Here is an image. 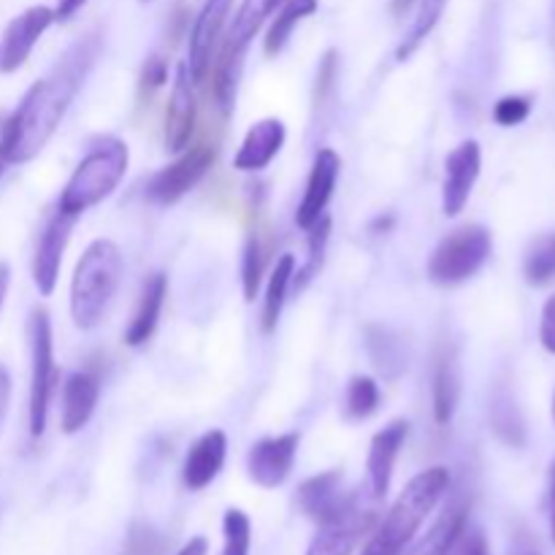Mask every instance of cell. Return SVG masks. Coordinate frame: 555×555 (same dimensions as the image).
<instances>
[{
	"instance_id": "6da1fadb",
	"label": "cell",
	"mask_w": 555,
	"mask_h": 555,
	"mask_svg": "<svg viewBox=\"0 0 555 555\" xmlns=\"http://www.w3.org/2000/svg\"><path fill=\"white\" fill-rule=\"evenodd\" d=\"M98 49H101L98 36L81 38L63 54L52 76L36 81L27 90V95L22 98V103L0 133V155L5 157L9 166L33 160L47 146V141L63 122L70 101L79 92L87 70L95 63Z\"/></svg>"
},
{
	"instance_id": "7a4b0ae2",
	"label": "cell",
	"mask_w": 555,
	"mask_h": 555,
	"mask_svg": "<svg viewBox=\"0 0 555 555\" xmlns=\"http://www.w3.org/2000/svg\"><path fill=\"white\" fill-rule=\"evenodd\" d=\"M450 488V472L444 466H431L406 482L401 496L385 515L383 524L366 542L361 555H401L412 545L415 534L421 531L423 520L437 509L442 496Z\"/></svg>"
},
{
	"instance_id": "3957f363",
	"label": "cell",
	"mask_w": 555,
	"mask_h": 555,
	"mask_svg": "<svg viewBox=\"0 0 555 555\" xmlns=\"http://www.w3.org/2000/svg\"><path fill=\"white\" fill-rule=\"evenodd\" d=\"M125 260L112 238H95L81 253L70 280V318L81 331L101 325L122 282Z\"/></svg>"
},
{
	"instance_id": "277c9868",
	"label": "cell",
	"mask_w": 555,
	"mask_h": 555,
	"mask_svg": "<svg viewBox=\"0 0 555 555\" xmlns=\"http://www.w3.org/2000/svg\"><path fill=\"white\" fill-rule=\"evenodd\" d=\"M130 163V150L117 135H103L92 150L81 157L68 184L60 193L57 209L68 217L85 215L87 209L106 201L125 179Z\"/></svg>"
},
{
	"instance_id": "5b68a950",
	"label": "cell",
	"mask_w": 555,
	"mask_h": 555,
	"mask_svg": "<svg viewBox=\"0 0 555 555\" xmlns=\"http://www.w3.org/2000/svg\"><path fill=\"white\" fill-rule=\"evenodd\" d=\"M491 233L482 225H464L444 236L428 260V280L434 285L453 287L472 280L491 258Z\"/></svg>"
},
{
	"instance_id": "8992f818",
	"label": "cell",
	"mask_w": 555,
	"mask_h": 555,
	"mask_svg": "<svg viewBox=\"0 0 555 555\" xmlns=\"http://www.w3.org/2000/svg\"><path fill=\"white\" fill-rule=\"evenodd\" d=\"M30 437H41L47 431L49 401H52L54 383H57V369H54V345H52V323H49L47 309H33L30 314Z\"/></svg>"
},
{
	"instance_id": "52a82bcc",
	"label": "cell",
	"mask_w": 555,
	"mask_h": 555,
	"mask_svg": "<svg viewBox=\"0 0 555 555\" xmlns=\"http://www.w3.org/2000/svg\"><path fill=\"white\" fill-rule=\"evenodd\" d=\"M215 144L188 146L184 152H179V157L171 166L160 168V171L150 179V184H146V198H150L152 204L160 206L177 204L182 195H188L190 190L206 177V171L215 166Z\"/></svg>"
},
{
	"instance_id": "ba28073f",
	"label": "cell",
	"mask_w": 555,
	"mask_h": 555,
	"mask_svg": "<svg viewBox=\"0 0 555 555\" xmlns=\"http://www.w3.org/2000/svg\"><path fill=\"white\" fill-rule=\"evenodd\" d=\"M298 507L318 526L336 524L356 513V502L350 493H345L341 472H323V475L304 480L298 488Z\"/></svg>"
},
{
	"instance_id": "9c48e42d",
	"label": "cell",
	"mask_w": 555,
	"mask_h": 555,
	"mask_svg": "<svg viewBox=\"0 0 555 555\" xmlns=\"http://www.w3.org/2000/svg\"><path fill=\"white\" fill-rule=\"evenodd\" d=\"M482 171V150L475 139L455 146L444 160V184H442V209L448 217H459L469 204Z\"/></svg>"
},
{
	"instance_id": "30bf717a",
	"label": "cell",
	"mask_w": 555,
	"mask_h": 555,
	"mask_svg": "<svg viewBox=\"0 0 555 555\" xmlns=\"http://www.w3.org/2000/svg\"><path fill=\"white\" fill-rule=\"evenodd\" d=\"M298 444H301V437H298V434H280V437H269L255 442L247 455L249 480L260 488L285 486L293 466H296Z\"/></svg>"
},
{
	"instance_id": "8fae6325",
	"label": "cell",
	"mask_w": 555,
	"mask_h": 555,
	"mask_svg": "<svg viewBox=\"0 0 555 555\" xmlns=\"http://www.w3.org/2000/svg\"><path fill=\"white\" fill-rule=\"evenodd\" d=\"M52 22L57 20H54V9H49V5H33V9L14 16L3 33V43H0V70L3 74L20 70L30 57L38 38L52 27Z\"/></svg>"
},
{
	"instance_id": "7c38bea8",
	"label": "cell",
	"mask_w": 555,
	"mask_h": 555,
	"mask_svg": "<svg viewBox=\"0 0 555 555\" xmlns=\"http://www.w3.org/2000/svg\"><path fill=\"white\" fill-rule=\"evenodd\" d=\"M195 122H198V103H195L193 76H190L188 63H179L177 76H173L171 95L166 106V146L168 152L179 155L190 146L195 135Z\"/></svg>"
},
{
	"instance_id": "4fadbf2b",
	"label": "cell",
	"mask_w": 555,
	"mask_h": 555,
	"mask_svg": "<svg viewBox=\"0 0 555 555\" xmlns=\"http://www.w3.org/2000/svg\"><path fill=\"white\" fill-rule=\"evenodd\" d=\"M233 0H206L201 14L195 16L193 33H190V60L188 68L193 76V85L206 81L211 70V54H215L217 41L222 36V27H225L228 14H231Z\"/></svg>"
},
{
	"instance_id": "5bb4252c",
	"label": "cell",
	"mask_w": 555,
	"mask_h": 555,
	"mask_svg": "<svg viewBox=\"0 0 555 555\" xmlns=\"http://www.w3.org/2000/svg\"><path fill=\"white\" fill-rule=\"evenodd\" d=\"M76 217L54 211L52 220L43 228L41 238H38L36 258H33V282H36L41 296H52L60 280V266H63V253L68 247L70 228H74Z\"/></svg>"
},
{
	"instance_id": "9a60e30c",
	"label": "cell",
	"mask_w": 555,
	"mask_h": 555,
	"mask_svg": "<svg viewBox=\"0 0 555 555\" xmlns=\"http://www.w3.org/2000/svg\"><path fill=\"white\" fill-rule=\"evenodd\" d=\"M339 173L341 160L334 150H320L318 155H314L312 173H309L307 190H304V198L296 211V225L301 228V231H309V228L325 215V206H328L331 195H334Z\"/></svg>"
},
{
	"instance_id": "2e32d148",
	"label": "cell",
	"mask_w": 555,
	"mask_h": 555,
	"mask_svg": "<svg viewBox=\"0 0 555 555\" xmlns=\"http://www.w3.org/2000/svg\"><path fill=\"white\" fill-rule=\"evenodd\" d=\"M406 434H410V423L406 421H390L383 431L374 434L372 448H369V459H366L369 493H372V499L388 496L390 480H393L396 459H399V450L404 448Z\"/></svg>"
},
{
	"instance_id": "e0dca14e",
	"label": "cell",
	"mask_w": 555,
	"mask_h": 555,
	"mask_svg": "<svg viewBox=\"0 0 555 555\" xmlns=\"http://www.w3.org/2000/svg\"><path fill=\"white\" fill-rule=\"evenodd\" d=\"M287 128L280 117H266L258 119L253 128L244 135L242 146H238L236 157H233V168L244 173L263 171L274 163V157L280 155L282 146H285Z\"/></svg>"
},
{
	"instance_id": "ac0fdd59",
	"label": "cell",
	"mask_w": 555,
	"mask_h": 555,
	"mask_svg": "<svg viewBox=\"0 0 555 555\" xmlns=\"http://www.w3.org/2000/svg\"><path fill=\"white\" fill-rule=\"evenodd\" d=\"M225 455H228V437L220 431V428H211L206 431L198 442L190 448L188 459H184V486L190 491H204L209 488L211 482L217 480V475L225 466Z\"/></svg>"
},
{
	"instance_id": "d6986e66",
	"label": "cell",
	"mask_w": 555,
	"mask_h": 555,
	"mask_svg": "<svg viewBox=\"0 0 555 555\" xmlns=\"http://www.w3.org/2000/svg\"><path fill=\"white\" fill-rule=\"evenodd\" d=\"M280 3L282 0H244V3L238 5L236 16H233V25L231 30H228L225 43H222L220 57L217 60H220V63H233V65L242 63L244 52H247V47L253 43V38L258 36L263 22L274 14Z\"/></svg>"
},
{
	"instance_id": "ffe728a7",
	"label": "cell",
	"mask_w": 555,
	"mask_h": 555,
	"mask_svg": "<svg viewBox=\"0 0 555 555\" xmlns=\"http://www.w3.org/2000/svg\"><path fill=\"white\" fill-rule=\"evenodd\" d=\"M98 396H101V385H98V377L92 372H74L65 379L60 426L68 437L79 434L90 423L92 412L98 406Z\"/></svg>"
},
{
	"instance_id": "44dd1931",
	"label": "cell",
	"mask_w": 555,
	"mask_h": 555,
	"mask_svg": "<svg viewBox=\"0 0 555 555\" xmlns=\"http://www.w3.org/2000/svg\"><path fill=\"white\" fill-rule=\"evenodd\" d=\"M168 296V276L163 271H155L152 276H146L144 291H141L139 307H135L133 320H130L128 331H125V345L128 347H141L152 339L157 328V320H160L163 304Z\"/></svg>"
},
{
	"instance_id": "7402d4cb",
	"label": "cell",
	"mask_w": 555,
	"mask_h": 555,
	"mask_svg": "<svg viewBox=\"0 0 555 555\" xmlns=\"http://www.w3.org/2000/svg\"><path fill=\"white\" fill-rule=\"evenodd\" d=\"M372 524H374V515H363L356 509V513L336 520V524L320 526V531L314 534L307 555H350L356 551L358 540L366 534Z\"/></svg>"
},
{
	"instance_id": "603a6c76",
	"label": "cell",
	"mask_w": 555,
	"mask_h": 555,
	"mask_svg": "<svg viewBox=\"0 0 555 555\" xmlns=\"http://www.w3.org/2000/svg\"><path fill=\"white\" fill-rule=\"evenodd\" d=\"M469 526V507L464 502H455L444 509L437 518V524L431 526L426 537H423L417 545L406 547L401 555H450L455 547L459 537L464 534V529Z\"/></svg>"
},
{
	"instance_id": "cb8c5ba5",
	"label": "cell",
	"mask_w": 555,
	"mask_h": 555,
	"mask_svg": "<svg viewBox=\"0 0 555 555\" xmlns=\"http://www.w3.org/2000/svg\"><path fill=\"white\" fill-rule=\"evenodd\" d=\"M366 345L369 356H372L374 366L385 374L388 379H396L404 374L406 369V352L404 341L393 334V331L383 328V325H369L366 328Z\"/></svg>"
},
{
	"instance_id": "d4e9b609",
	"label": "cell",
	"mask_w": 555,
	"mask_h": 555,
	"mask_svg": "<svg viewBox=\"0 0 555 555\" xmlns=\"http://www.w3.org/2000/svg\"><path fill=\"white\" fill-rule=\"evenodd\" d=\"M434 421L439 426H448L455 415V406H459L461 396V379L459 369H455L453 358L442 356L437 361V369H434Z\"/></svg>"
},
{
	"instance_id": "484cf974",
	"label": "cell",
	"mask_w": 555,
	"mask_h": 555,
	"mask_svg": "<svg viewBox=\"0 0 555 555\" xmlns=\"http://www.w3.org/2000/svg\"><path fill=\"white\" fill-rule=\"evenodd\" d=\"M318 5H320L318 0H287V3L276 11L269 33H266V41H263L266 54H269V57L280 54L282 49L287 47V41H291V36H293V30H296L298 22H304L307 16H312L314 11H318Z\"/></svg>"
},
{
	"instance_id": "4316f807",
	"label": "cell",
	"mask_w": 555,
	"mask_h": 555,
	"mask_svg": "<svg viewBox=\"0 0 555 555\" xmlns=\"http://www.w3.org/2000/svg\"><path fill=\"white\" fill-rule=\"evenodd\" d=\"M293 274H296V258L293 255H282L276 258L274 271L269 276V287H266V301H263V334H274L276 323H280L282 307H285L287 291H291Z\"/></svg>"
},
{
	"instance_id": "83f0119b",
	"label": "cell",
	"mask_w": 555,
	"mask_h": 555,
	"mask_svg": "<svg viewBox=\"0 0 555 555\" xmlns=\"http://www.w3.org/2000/svg\"><path fill=\"white\" fill-rule=\"evenodd\" d=\"M444 5H448V0H421V3H417L415 20H412L410 30L404 33L401 43L396 47V60H399V63H406V60L421 49V43L431 36L439 16H442Z\"/></svg>"
},
{
	"instance_id": "f1b7e54d",
	"label": "cell",
	"mask_w": 555,
	"mask_h": 555,
	"mask_svg": "<svg viewBox=\"0 0 555 555\" xmlns=\"http://www.w3.org/2000/svg\"><path fill=\"white\" fill-rule=\"evenodd\" d=\"M328 238H331V217L323 215L312 228H309V258L301 269L293 274L291 287L296 291H304L314 276L320 274L323 269V260H325V247H328Z\"/></svg>"
},
{
	"instance_id": "f546056e",
	"label": "cell",
	"mask_w": 555,
	"mask_h": 555,
	"mask_svg": "<svg viewBox=\"0 0 555 555\" xmlns=\"http://www.w3.org/2000/svg\"><path fill=\"white\" fill-rule=\"evenodd\" d=\"M524 274L534 287H545L555 280V233L540 236L531 244L524 260Z\"/></svg>"
},
{
	"instance_id": "4dcf8cb0",
	"label": "cell",
	"mask_w": 555,
	"mask_h": 555,
	"mask_svg": "<svg viewBox=\"0 0 555 555\" xmlns=\"http://www.w3.org/2000/svg\"><path fill=\"white\" fill-rule=\"evenodd\" d=\"M377 410L379 385L374 383L372 377H363V374L352 377L350 385H347V415H350L352 421H366V417H372Z\"/></svg>"
},
{
	"instance_id": "1f68e13d",
	"label": "cell",
	"mask_w": 555,
	"mask_h": 555,
	"mask_svg": "<svg viewBox=\"0 0 555 555\" xmlns=\"http://www.w3.org/2000/svg\"><path fill=\"white\" fill-rule=\"evenodd\" d=\"M263 269H266V255L263 244H260L258 233H249L247 244H244V260H242V285H244V301L253 304L255 296L260 291V282H263Z\"/></svg>"
},
{
	"instance_id": "d6a6232c",
	"label": "cell",
	"mask_w": 555,
	"mask_h": 555,
	"mask_svg": "<svg viewBox=\"0 0 555 555\" xmlns=\"http://www.w3.org/2000/svg\"><path fill=\"white\" fill-rule=\"evenodd\" d=\"M222 534H225V547L220 555H249V542H253V524L247 513L231 507L222 518Z\"/></svg>"
},
{
	"instance_id": "836d02e7",
	"label": "cell",
	"mask_w": 555,
	"mask_h": 555,
	"mask_svg": "<svg viewBox=\"0 0 555 555\" xmlns=\"http://www.w3.org/2000/svg\"><path fill=\"white\" fill-rule=\"evenodd\" d=\"M493 428H496L499 437L509 444H524V421H520L518 406L513 404L509 396H496L491 406Z\"/></svg>"
},
{
	"instance_id": "e575fe53",
	"label": "cell",
	"mask_w": 555,
	"mask_h": 555,
	"mask_svg": "<svg viewBox=\"0 0 555 555\" xmlns=\"http://www.w3.org/2000/svg\"><path fill=\"white\" fill-rule=\"evenodd\" d=\"M531 114V101L520 95H507L493 106V119H496L502 128H515V125L524 122Z\"/></svg>"
},
{
	"instance_id": "d590c367",
	"label": "cell",
	"mask_w": 555,
	"mask_h": 555,
	"mask_svg": "<svg viewBox=\"0 0 555 555\" xmlns=\"http://www.w3.org/2000/svg\"><path fill=\"white\" fill-rule=\"evenodd\" d=\"M166 81H168V63L163 57H157V54H152V57L146 60L144 70H141V90L155 92L157 87H163Z\"/></svg>"
},
{
	"instance_id": "8d00e7d4",
	"label": "cell",
	"mask_w": 555,
	"mask_h": 555,
	"mask_svg": "<svg viewBox=\"0 0 555 555\" xmlns=\"http://www.w3.org/2000/svg\"><path fill=\"white\" fill-rule=\"evenodd\" d=\"M450 555H491V551H488L486 534H482L480 529H469V526H466L464 534L459 537V542H455Z\"/></svg>"
},
{
	"instance_id": "74e56055",
	"label": "cell",
	"mask_w": 555,
	"mask_h": 555,
	"mask_svg": "<svg viewBox=\"0 0 555 555\" xmlns=\"http://www.w3.org/2000/svg\"><path fill=\"white\" fill-rule=\"evenodd\" d=\"M336 60H339V54H336V49H328V52H325V57L320 60V74H318V103L323 101L325 95H328L331 85H334V79H336Z\"/></svg>"
},
{
	"instance_id": "f35d334b",
	"label": "cell",
	"mask_w": 555,
	"mask_h": 555,
	"mask_svg": "<svg viewBox=\"0 0 555 555\" xmlns=\"http://www.w3.org/2000/svg\"><path fill=\"white\" fill-rule=\"evenodd\" d=\"M540 339L542 347L555 356V296L547 298V304L542 307V320H540Z\"/></svg>"
},
{
	"instance_id": "ab89813d",
	"label": "cell",
	"mask_w": 555,
	"mask_h": 555,
	"mask_svg": "<svg viewBox=\"0 0 555 555\" xmlns=\"http://www.w3.org/2000/svg\"><path fill=\"white\" fill-rule=\"evenodd\" d=\"M81 5H87V0H60L57 9H54V20H60V22L70 20L76 11H81Z\"/></svg>"
},
{
	"instance_id": "60d3db41",
	"label": "cell",
	"mask_w": 555,
	"mask_h": 555,
	"mask_svg": "<svg viewBox=\"0 0 555 555\" xmlns=\"http://www.w3.org/2000/svg\"><path fill=\"white\" fill-rule=\"evenodd\" d=\"M9 396H11V377L3 366H0V423H3L5 410H9Z\"/></svg>"
},
{
	"instance_id": "b9f144b4",
	"label": "cell",
	"mask_w": 555,
	"mask_h": 555,
	"mask_svg": "<svg viewBox=\"0 0 555 555\" xmlns=\"http://www.w3.org/2000/svg\"><path fill=\"white\" fill-rule=\"evenodd\" d=\"M206 553H209V542H206L204 537H195V540H190L177 555H206Z\"/></svg>"
},
{
	"instance_id": "7bdbcfd3",
	"label": "cell",
	"mask_w": 555,
	"mask_h": 555,
	"mask_svg": "<svg viewBox=\"0 0 555 555\" xmlns=\"http://www.w3.org/2000/svg\"><path fill=\"white\" fill-rule=\"evenodd\" d=\"M9 285H11V269L9 263H0V309H3L5 296H9Z\"/></svg>"
},
{
	"instance_id": "ee69618b",
	"label": "cell",
	"mask_w": 555,
	"mask_h": 555,
	"mask_svg": "<svg viewBox=\"0 0 555 555\" xmlns=\"http://www.w3.org/2000/svg\"><path fill=\"white\" fill-rule=\"evenodd\" d=\"M551 534L555 545V469H553V486H551Z\"/></svg>"
},
{
	"instance_id": "f6af8a7d",
	"label": "cell",
	"mask_w": 555,
	"mask_h": 555,
	"mask_svg": "<svg viewBox=\"0 0 555 555\" xmlns=\"http://www.w3.org/2000/svg\"><path fill=\"white\" fill-rule=\"evenodd\" d=\"M412 5V0H393V11L396 14H404L406 9H410Z\"/></svg>"
},
{
	"instance_id": "bcb514c9",
	"label": "cell",
	"mask_w": 555,
	"mask_h": 555,
	"mask_svg": "<svg viewBox=\"0 0 555 555\" xmlns=\"http://www.w3.org/2000/svg\"><path fill=\"white\" fill-rule=\"evenodd\" d=\"M390 225H393V217H388V220H385V217H379V220L377 222H374V231H379V228H385V231H388V228Z\"/></svg>"
},
{
	"instance_id": "7dc6e473",
	"label": "cell",
	"mask_w": 555,
	"mask_h": 555,
	"mask_svg": "<svg viewBox=\"0 0 555 555\" xmlns=\"http://www.w3.org/2000/svg\"><path fill=\"white\" fill-rule=\"evenodd\" d=\"M5 166H9V163H5V157L0 155V177H3V171H5Z\"/></svg>"
},
{
	"instance_id": "c3c4849f",
	"label": "cell",
	"mask_w": 555,
	"mask_h": 555,
	"mask_svg": "<svg viewBox=\"0 0 555 555\" xmlns=\"http://www.w3.org/2000/svg\"><path fill=\"white\" fill-rule=\"evenodd\" d=\"M553 421H555V396H553Z\"/></svg>"
},
{
	"instance_id": "681fc988",
	"label": "cell",
	"mask_w": 555,
	"mask_h": 555,
	"mask_svg": "<svg viewBox=\"0 0 555 555\" xmlns=\"http://www.w3.org/2000/svg\"><path fill=\"white\" fill-rule=\"evenodd\" d=\"M526 555H537V553H526Z\"/></svg>"
},
{
	"instance_id": "f907efd6",
	"label": "cell",
	"mask_w": 555,
	"mask_h": 555,
	"mask_svg": "<svg viewBox=\"0 0 555 555\" xmlns=\"http://www.w3.org/2000/svg\"><path fill=\"white\" fill-rule=\"evenodd\" d=\"M141 3H146V0H141Z\"/></svg>"
}]
</instances>
